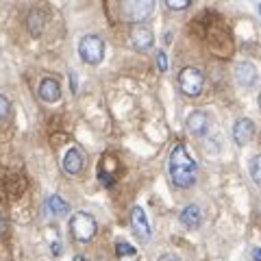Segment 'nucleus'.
<instances>
[{
  "mask_svg": "<svg viewBox=\"0 0 261 261\" xmlns=\"http://www.w3.org/2000/svg\"><path fill=\"white\" fill-rule=\"evenodd\" d=\"M196 174H198V166L196 161L187 154V148L183 144H176L172 152H170V178L176 187H192L196 183Z\"/></svg>",
  "mask_w": 261,
  "mask_h": 261,
  "instance_id": "nucleus-1",
  "label": "nucleus"
},
{
  "mask_svg": "<svg viewBox=\"0 0 261 261\" xmlns=\"http://www.w3.org/2000/svg\"><path fill=\"white\" fill-rule=\"evenodd\" d=\"M96 231H98V226H96L94 216L85 214V211H76V214L70 218V233L74 235V240L83 242V244L92 242Z\"/></svg>",
  "mask_w": 261,
  "mask_h": 261,
  "instance_id": "nucleus-2",
  "label": "nucleus"
},
{
  "mask_svg": "<svg viewBox=\"0 0 261 261\" xmlns=\"http://www.w3.org/2000/svg\"><path fill=\"white\" fill-rule=\"evenodd\" d=\"M81 59L89 65H98L105 59V42L98 35H85L79 44Z\"/></svg>",
  "mask_w": 261,
  "mask_h": 261,
  "instance_id": "nucleus-3",
  "label": "nucleus"
},
{
  "mask_svg": "<svg viewBox=\"0 0 261 261\" xmlns=\"http://www.w3.org/2000/svg\"><path fill=\"white\" fill-rule=\"evenodd\" d=\"M154 11V0H122V15L128 22H144Z\"/></svg>",
  "mask_w": 261,
  "mask_h": 261,
  "instance_id": "nucleus-4",
  "label": "nucleus"
},
{
  "mask_svg": "<svg viewBox=\"0 0 261 261\" xmlns=\"http://www.w3.org/2000/svg\"><path fill=\"white\" fill-rule=\"evenodd\" d=\"M202 85H205V79H202L200 70L196 68H183L181 74H178V87L185 96H198L202 92Z\"/></svg>",
  "mask_w": 261,
  "mask_h": 261,
  "instance_id": "nucleus-5",
  "label": "nucleus"
},
{
  "mask_svg": "<svg viewBox=\"0 0 261 261\" xmlns=\"http://www.w3.org/2000/svg\"><path fill=\"white\" fill-rule=\"evenodd\" d=\"M128 42L135 50H150L154 44V35L144 22H135L128 31Z\"/></svg>",
  "mask_w": 261,
  "mask_h": 261,
  "instance_id": "nucleus-6",
  "label": "nucleus"
},
{
  "mask_svg": "<svg viewBox=\"0 0 261 261\" xmlns=\"http://www.w3.org/2000/svg\"><path fill=\"white\" fill-rule=\"evenodd\" d=\"M130 226H133V233L142 242L150 240V235H152L150 233V224H148V218H146L142 207H133V211H130Z\"/></svg>",
  "mask_w": 261,
  "mask_h": 261,
  "instance_id": "nucleus-7",
  "label": "nucleus"
},
{
  "mask_svg": "<svg viewBox=\"0 0 261 261\" xmlns=\"http://www.w3.org/2000/svg\"><path fill=\"white\" fill-rule=\"evenodd\" d=\"M233 140L238 146H248L255 140V124L248 118H242L233 124Z\"/></svg>",
  "mask_w": 261,
  "mask_h": 261,
  "instance_id": "nucleus-8",
  "label": "nucleus"
},
{
  "mask_svg": "<svg viewBox=\"0 0 261 261\" xmlns=\"http://www.w3.org/2000/svg\"><path fill=\"white\" fill-rule=\"evenodd\" d=\"M235 81L242 85V87H252L257 83V68L252 65L250 61H242L235 65Z\"/></svg>",
  "mask_w": 261,
  "mask_h": 261,
  "instance_id": "nucleus-9",
  "label": "nucleus"
},
{
  "mask_svg": "<svg viewBox=\"0 0 261 261\" xmlns=\"http://www.w3.org/2000/svg\"><path fill=\"white\" fill-rule=\"evenodd\" d=\"M187 130H190L192 135L202 137L209 130V116L205 111H192L190 116H187Z\"/></svg>",
  "mask_w": 261,
  "mask_h": 261,
  "instance_id": "nucleus-10",
  "label": "nucleus"
},
{
  "mask_svg": "<svg viewBox=\"0 0 261 261\" xmlns=\"http://www.w3.org/2000/svg\"><path fill=\"white\" fill-rule=\"evenodd\" d=\"M63 170L68 174H79L81 170H83V152H81L76 146H72V148H68V152H65L63 157Z\"/></svg>",
  "mask_w": 261,
  "mask_h": 261,
  "instance_id": "nucleus-11",
  "label": "nucleus"
},
{
  "mask_svg": "<svg viewBox=\"0 0 261 261\" xmlns=\"http://www.w3.org/2000/svg\"><path fill=\"white\" fill-rule=\"evenodd\" d=\"M178 220H181V224L185 228H192V231H196V228H200V224H202V211H200L198 205H187L181 211Z\"/></svg>",
  "mask_w": 261,
  "mask_h": 261,
  "instance_id": "nucleus-12",
  "label": "nucleus"
},
{
  "mask_svg": "<svg viewBox=\"0 0 261 261\" xmlns=\"http://www.w3.org/2000/svg\"><path fill=\"white\" fill-rule=\"evenodd\" d=\"M39 98H42L44 102H57L61 98V87L57 83L55 79H44L42 83H39V89H37Z\"/></svg>",
  "mask_w": 261,
  "mask_h": 261,
  "instance_id": "nucleus-13",
  "label": "nucleus"
},
{
  "mask_svg": "<svg viewBox=\"0 0 261 261\" xmlns=\"http://www.w3.org/2000/svg\"><path fill=\"white\" fill-rule=\"evenodd\" d=\"M46 205H48V211H50L55 218H63V216H68V214H70V205L61 198V196H57V194L48 198Z\"/></svg>",
  "mask_w": 261,
  "mask_h": 261,
  "instance_id": "nucleus-14",
  "label": "nucleus"
},
{
  "mask_svg": "<svg viewBox=\"0 0 261 261\" xmlns=\"http://www.w3.org/2000/svg\"><path fill=\"white\" fill-rule=\"evenodd\" d=\"M250 176L257 185H261V154L252 157V161H250Z\"/></svg>",
  "mask_w": 261,
  "mask_h": 261,
  "instance_id": "nucleus-15",
  "label": "nucleus"
},
{
  "mask_svg": "<svg viewBox=\"0 0 261 261\" xmlns=\"http://www.w3.org/2000/svg\"><path fill=\"white\" fill-rule=\"evenodd\" d=\"M116 252H118L120 257H133L137 250L130 246V244H126V242H118V244H116Z\"/></svg>",
  "mask_w": 261,
  "mask_h": 261,
  "instance_id": "nucleus-16",
  "label": "nucleus"
},
{
  "mask_svg": "<svg viewBox=\"0 0 261 261\" xmlns=\"http://www.w3.org/2000/svg\"><path fill=\"white\" fill-rule=\"evenodd\" d=\"M166 5H168V9H172V11H183L192 5V0H166Z\"/></svg>",
  "mask_w": 261,
  "mask_h": 261,
  "instance_id": "nucleus-17",
  "label": "nucleus"
},
{
  "mask_svg": "<svg viewBox=\"0 0 261 261\" xmlns=\"http://www.w3.org/2000/svg\"><path fill=\"white\" fill-rule=\"evenodd\" d=\"M9 109H11V105H9V98L0 94V120H5L7 116H9Z\"/></svg>",
  "mask_w": 261,
  "mask_h": 261,
  "instance_id": "nucleus-18",
  "label": "nucleus"
},
{
  "mask_svg": "<svg viewBox=\"0 0 261 261\" xmlns=\"http://www.w3.org/2000/svg\"><path fill=\"white\" fill-rule=\"evenodd\" d=\"M157 68H159V72L168 70V57H166V53H163V50L157 53Z\"/></svg>",
  "mask_w": 261,
  "mask_h": 261,
  "instance_id": "nucleus-19",
  "label": "nucleus"
},
{
  "mask_svg": "<svg viewBox=\"0 0 261 261\" xmlns=\"http://www.w3.org/2000/svg\"><path fill=\"white\" fill-rule=\"evenodd\" d=\"M7 228H9V224H7V218L0 214V238H3V235L7 233Z\"/></svg>",
  "mask_w": 261,
  "mask_h": 261,
  "instance_id": "nucleus-20",
  "label": "nucleus"
},
{
  "mask_svg": "<svg viewBox=\"0 0 261 261\" xmlns=\"http://www.w3.org/2000/svg\"><path fill=\"white\" fill-rule=\"evenodd\" d=\"M159 261H181V259H178L176 255H172V252H166V255L159 257Z\"/></svg>",
  "mask_w": 261,
  "mask_h": 261,
  "instance_id": "nucleus-21",
  "label": "nucleus"
},
{
  "mask_svg": "<svg viewBox=\"0 0 261 261\" xmlns=\"http://www.w3.org/2000/svg\"><path fill=\"white\" fill-rule=\"evenodd\" d=\"M252 257H255V261H261V248H255V250H252Z\"/></svg>",
  "mask_w": 261,
  "mask_h": 261,
  "instance_id": "nucleus-22",
  "label": "nucleus"
},
{
  "mask_svg": "<svg viewBox=\"0 0 261 261\" xmlns=\"http://www.w3.org/2000/svg\"><path fill=\"white\" fill-rule=\"evenodd\" d=\"M70 81H72V92H76V76L70 74Z\"/></svg>",
  "mask_w": 261,
  "mask_h": 261,
  "instance_id": "nucleus-23",
  "label": "nucleus"
},
{
  "mask_svg": "<svg viewBox=\"0 0 261 261\" xmlns=\"http://www.w3.org/2000/svg\"><path fill=\"white\" fill-rule=\"evenodd\" d=\"M74 261H87L85 257H74Z\"/></svg>",
  "mask_w": 261,
  "mask_h": 261,
  "instance_id": "nucleus-24",
  "label": "nucleus"
},
{
  "mask_svg": "<svg viewBox=\"0 0 261 261\" xmlns=\"http://www.w3.org/2000/svg\"><path fill=\"white\" fill-rule=\"evenodd\" d=\"M259 107H261V94H259Z\"/></svg>",
  "mask_w": 261,
  "mask_h": 261,
  "instance_id": "nucleus-25",
  "label": "nucleus"
},
{
  "mask_svg": "<svg viewBox=\"0 0 261 261\" xmlns=\"http://www.w3.org/2000/svg\"><path fill=\"white\" fill-rule=\"evenodd\" d=\"M259 13H261V5H259Z\"/></svg>",
  "mask_w": 261,
  "mask_h": 261,
  "instance_id": "nucleus-26",
  "label": "nucleus"
}]
</instances>
